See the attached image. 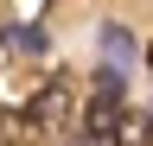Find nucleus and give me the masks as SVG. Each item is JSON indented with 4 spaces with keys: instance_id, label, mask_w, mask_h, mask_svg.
<instances>
[{
    "instance_id": "1",
    "label": "nucleus",
    "mask_w": 153,
    "mask_h": 146,
    "mask_svg": "<svg viewBox=\"0 0 153 146\" xmlns=\"http://www.w3.org/2000/svg\"><path fill=\"white\" fill-rule=\"evenodd\" d=\"M64 102H70V89H64V83H45V89H38V102L19 114V121H26V134H38V127H51V121H64Z\"/></svg>"
},
{
    "instance_id": "4",
    "label": "nucleus",
    "mask_w": 153,
    "mask_h": 146,
    "mask_svg": "<svg viewBox=\"0 0 153 146\" xmlns=\"http://www.w3.org/2000/svg\"><path fill=\"white\" fill-rule=\"evenodd\" d=\"M13 140H26V121H13L7 108H0V146H13Z\"/></svg>"
},
{
    "instance_id": "3",
    "label": "nucleus",
    "mask_w": 153,
    "mask_h": 146,
    "mask_svg": "<svg viewBox=\"0 0 153 146\" xmlns=\"http://www.w3.org/2000/svg\"><path fill=\"white\" fill-rule=\"evenodd\" d=\"M7 45H19V51L32 57V51H45V32H38V26H32V32H7Z\"/></svg>"
},
{
    "instance_id": "2",
    "label": "nucleus",
    "mask_w": 153,
    "mask_h": 146,
    "mask_svg": "<svg viewBox=\"0 0 153 146\" xmlns=\"http://www.w3.org/2000/svg\"><path fill=\"white\" fill-rule=\"evenodd\" d=\"M108 146H153V121L134 114V108H121V121L108 127Z\"/></svg>"
}]
</instances>
